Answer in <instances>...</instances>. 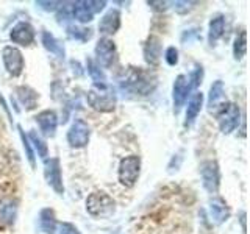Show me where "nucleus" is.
<instances>
[{
  "label": "nucleus",
  "instance_id": "f257e3e1",
  "mask_svg": "<svg viewBox=\"0 0 250 234\" xmlns=\"http://www.w3.org/2000/svg\"><path fill=\"white\" fill-rule=\"evenodd\" d=\"M88 103L100 113H111L116 108V92L106 83H94L88 91Z\"/></svg>",
  "mask_w": 250,
  "mask_h": 234
},
{
  "label": "nucleus",
  "instance_id": "f03ea898",
  "mask_svg": "<svg viewBox=\"0 0 250 234\" xmlns=\"http://www.w3.org/2000/svg\"><path fill=\"white\" fill-rule=\"evenodd\" d=\"M86 211L97 218H108L114 214L116 203L105 192H92L86 200Z\"/></svg>",
  "mask_w": 250,
  "mask_h": 234
},
{
  "label": "nucleus",
  "instance_id": "7ed1b4c3",
  "mask_svg": "<svg viewBox=\"0 0 250 234\" xmlns=\"http://www.w3.org/2000/svg\"><path fill=\"white\" fill-rule=\"evenodd\" d=\"M141 172V159L139 156H127L119 164V183L125 187H133L138 181Z\"/></svg>",
  "mask_w": 250,
  "mask_h": 234
},
{
  "label": "nucleus",
  "instance_id": "20e7f679",
  "mask_svg": "<svg viewBox=\"0 0 250 234\" xmlns=\"http://www.w3.org/2000/svg\"><path fill=\"white\" fill-rule=\"evenodd\" d=\"M44 176L45 181L58 195L64 194V186H62L61 176V166L58 158H45L44 159Z\"/></svg>",
  "mask_w": 250,
  "mask_h": 234
},
{
  "label": "nucleus",
  "instance_id": "39448f33",
  "mask_svg": "<svg viewBox=\"0 0 250 234\" xmlns=\"http://www.w3.org/2000/svg\"><path fill=\"white\" fill-rule=\"evenodd\" d=\"M91 130L83 119H75L67 131V142L72 148H83L88 145Z\"/></svg>",
  "mask_w": 250,
  "mask_h": 234
},
{
  "label": "nucleus",
  "instance_id": "423d86ee",
  "mask_svg": "<svg viewBox=\"0 0 250 234\" xmlns=\"http://www.w3.org/2000/svg\"><path fill=\"white\" fill-rule=\"evenodd\" d=\"M2 59H3V66L6 69V72L13 75V77H19L23 70V57L22 52L18 47L13 45H6L2 50Z\"/></svg>",
  "mask_w": 250,
  "mask_h": 234
},
{
  "label": "nucleus",
  "instance_id": "0eeeda50",
  "mask_svg": "<svg viewBox=\"0 0 250 234\" xmlns=\"http://www.w3.org/2000/svg\"><path fill=\"white\" fill-rule=\"evenodd\" d=\"M222 106V111L219 114V127H221V131L224 135H229L239 125L241 111L236 103H225Z\"/></svg>",
  "mask_w": 250,
  "mask_h": 234
},
{
  "label": "nucleus",
  "instance_id": "6e6552de",
  "mask_svg": "<svg viewBox=\"0 0 250 234\" xmlns=\"http://www.w3.org/2000/svg\"><path fill=\"white\" fill-rule=\"evenodd\" d=\"M200 174H202V181L203 187L211 192L216 194L221 184V174H219V166L214 161H205L200 166Z\"/></svg>",
  "mask_w": 250,
  "mask_h": 234
},
{
  "label": "nucleus",
  "instance_id": "1a4fd4ad",
  "mask_svg": "<svg viewBox=\"0 0 250 234\" xmlns=\"http://www.w3.org/2000/svg\"><path fill=\"white\" fill-rule=\"evenodd\" d=\"M96 58L99 66L102 67H109L113 64L116 58V45L111 39L108 38H100L96 45Z\"/></svg>",
  "mask_w": 250,
  "mask_h": 234
},
{
  "label": "nucleus",
  "instance_id": "9d476101",
  "mask_svg": "<svg viewBox=\"0 0 250 234\" xmlns=\"http://www.w3.org/2000/svg\"><path fill=\"white\" fill-rule=\"evenodd\" d=\"M189 78L186 75H178L174 81V88H172V100H174V109L175 113H178L182 106L185 105V101L188 98V94H189Z\"/></svg>",
  "mask_w": 250,
  "mask_h": 234
},
{
  "label": "nucleus",
  "instance_id": "9b49d317",
  "mask_svg": "<svg viewBox=\"0 0 250 234\" xmlns=\"http://www.w3.org/2000/svg\"><path fill=\"white\" fill-rule=\"evenodd\" d=\"M10 39L14 44L30 45L35 41V28L28 22H18L10 31Z\"/></svg>",
  "mask_w": 250,
  "mask_h": 234
},
{
  "label": "nucleus",
  "instance_id": "f8f14e48",
  "mask_svg": "<svg viewBox=\"0 0 250 234\" xmlns=\"http://www.w3.org/2000/svg\"><path fill=\"white\" fill-rule=\"evenodd\" d=\"M121 27V13L119 10H109L104 14V18L99 22V31L100 35L108 36L114 35Z\"/></svg>",
  "mask_w": 250,
  "mask_h": 234
},
{
  "label": "nucleus",
  "instance_id": "ddd939ff",
  "mask_svg": "<svg viewBox=\"0 0 250 234\" xmlns=\"http://www.w3.org/2000/svg\"><path fill=\"white\" fill-rule=\"evenodd\" d=\"M35 119H36V122L39 125V130H41L44 136H47V137L55 136V131H57V125H58V117L53 111L45 109V111L39 113Z\"/></svg>",
  "mask_w": 250,
  "mask_h": 234
},
{
  "label": "nucleus",
  "instance_id": "4468645a",
  "mask_svg": "<svg viewBox=\"0 0 250 234\" xmlns=\"http://www.w3.org/2000/svg\"><path fill=\"white\" fill-rule=\"evenodd\" d=\"M209 214L213 217V220L221 225L229 220L230 217V208L227 205V201L221 197H214L209 200Z\"/></svg>",
  "mask_w": 250,
  "mask_h": 234
},
{
  "label": "nucleus",
  "instance_id": "2eb2a0df",
  "mask_svg": "<svg viewBox=\"0 0 250 234\" xmlns=\"http://www.w3.org/2000/svg\"><path fill=\"white\" fill-rule=\"evenodd\" d=\"M144 58L150 66H156L161 58V39L150 36L144 45Z\"/></svg>",
  "mask_w": 250,
  "mask_h": 234
},
{
  "label": "nucleus",
  "instance_id": "dca6fc26",
  "mask_svg": "<svg viewBox=\"0 0 250 234\" xmlns=\"http://www.w3.org/2000/svg\"><path fill=\"white\" fill-rule=\"evenodd\" d=\"M202 105H203V94L202 92H195L194 96L189 98V103H188L185 127H191V125L195 122L197 116L200 114Z\"/></svg>",
  "mask_w": 250,
  "mask_h": 234
},
{
  "label": "nucleus",
  "instance_id": "f3484780",
  "mask_svg": "<svg viewBox=\"0 0 250 234\" xmlns=\"http://www.w3.org/2000/svg\"><path fill=\"white\" fill-rule=\"evenodd\" d=\"M127 86L133 91V92H139V94H146L148 91H152L153 89V86H150V80L146 77V74L143 72H136V74H133L130 78H128V81H127Z\"/></svg>",
  "mask_w": 250,
  "mask_h": 234
},
{
  "label": "nucleus",
  "instance_id": "a211bd4d",
  "mask_svg": "<svg viewBox=\"0 0 250 234\" xmlns=\"http://www.w3.org/2000/svg\"><path fill=\"white\" fill-rule=\"evenodd\" d=\"M16 214H18V206L11 200L0 201V223L11 226L16 220Z\"/></svg>",
  "mask_w": 250,
  "mask_h": 234
},
{
  "label": "nucleus",
  "instance_id": "6ab92c4d",
  "mask_svg": "<svg viewBox=\"0 0 250 234\" xmlns=\"http://www.w3.org/2000/svg\"><path fill=\"white\" fill-rule=\"evenodd\" d=\"M225 30V19L224 16H216L209 20V28H208V42L214 45L219 39L222 38Z\"/></svg>",
  "mask_w": 250,
  "mask_h": 234
},
{
  "label": "nucleus",
  "instance_id": "aec40b11",
  "mask_svg": "<svg viewBox=\"0 0 250 234\" xmlns=\"http://www.w3.org/2000/svg\"><path fill=\"white\" fill-rule=\"evenodd\" d=\"M42 45L45 47V50H49L50 53H53L55 57L58 58H64V47L60 44V41L55 38L49 31H42Z\"/></svg>",
  "mask_w": 250,
  "mask_h": 234
},
{
  "label": "nucleus",
  "instance_id": "412c9836",
  "mask_svg": "<svg viewBox=\"0 0 250 234\" xmlns=\"http://www.w3.org/2000/svg\"><path fill=\"white\" fill-rule=\"evenodd\" d=\"M72 16L78 20V22H82V23H88L92 20V10H91V6H89V2H75L72 3Z\"/></svg>",
  "mask_w": 250,
  "mask_h": 234
},
{
  "label": "nucleus",
  "instance_id": "4be33fe9",
  "mask_svg": "<svg viewBox=\"0 0 250 234\" xmlns=\"http://www.w3.org/2000/svg\"><path fill=\"white\" fill-rule=\"evenodd\" d=\"M224 83L221 80L214 81L213 84H211L209 88V96H208V108L209 111H213V109L217 106V103L224 98Z\"/></svg>",
  "mask_w": 250,
  "mask_h": 234
},
{
  "label": "nucleus",
  "instance_id": "5701e85b",
  "mask_svg": "<svg viewBox=\"0 0 250 234\" xmlns=\"http://www.w3.org/2000/svg\"><path fill=\"white\" fill-rule=\"evenodd\" d=\"M18 97L21 100V103L27 109H33L36 106L38 94L33 89L27 88V86H21V88H18Z\"/></svg>",
  "mask_w": 250,
  "mask_h": 234
},
{
  "label": "nucleus",
  "instance_id": "b1692460",
  "mask_svg": "<svg viewBox=\"0 0 250 234\" xmlns=\"http://www.w3.org/2000/svg\"><path fill=\"white\" fill-rule=\"evenodd\" d=\"M27 137L30 140V144H33V147H35V150L38 152V155L41 156L42 159H45L47 156H49V147H47L45 140L38 135V131L36 130H30Z\"/></svg>",
  "mask_w": 250,
  "mask_h": 234
},
{
  "label": "nucleus",
  "instance_id": "393cba45",
  "mask_svg": "<svg viewBox=\"0 0 250 234\" xmlns=\"http://www.w3.org/2000/svg\"><path fill=\"white\" fill-rule=\"evenodd\" d=\"M39 223H41V228L44 233L52 234L55 230V225H57V220H55V214L52 209H42L41 214H39Z\"/></svg>",
  "mask_w": 250,
  "mask_h": 234
},
{
  "label": "nucleus",
  "instance_id": "a878e982",
  "mask_svg": "<svg viewBox=\"0 0 250 234\" xmlns=\"http://www.w3.org/2000/svg\"><path fill=\"white\" fill-rule=\"evenodd\" d=\"M246 52H247V36H246V30H241L236 39H234V44H233L234 59H242Z\"/></svg>",
  "mask_w": 250,
  "mask_h": 234
},
{
  "label": "nucleus",
  "instance_id": "bb28decb",
  "mask_svg": "<svg viewBox=\"0 0 250 234\" xmlns=\"http://www.w3.org/2000/svg\"><path fill=\"white\" fill-rule=\"evenodd\" d=\"M86 69H88V74H89V77L94 80V83H105L106 81L105 74L102 72L100 66L94 59L89 58L88 61H86Z\"/></svg>",
  "mask_w": 250,
  "mask_h": 234
},
{
  "label": "nucleus",
  "instance_id": "cd10ccee",
  "mask_svg": "<svg viewBox=\"0 0 250 234\" xmlns=\"http://www.w3.org/2000/svg\"><path fill=\"white\" fill-rule=\"evenodd\" d=\"M67 36L70 39H75V41H88V39H91L92 33L89 28L70 25V27H67Z\"/></svg>",
  "mask_w": 250,
  "mask_h": 234
},
{
  "label": "nucleus",
  "instance_id": "c85d7f7f",
  "mask_svg": "<svg viewBox=\"0 0 250 234\" xmlns=\"http://www.w3.org/2000/svg\"><path fill=\"white\" fill-rule=\"evenodd\" d=\"M52 234H80L77 226H74L72 223H67V222H61L55 225V230Z\"/></svg>",
  "mask_w": 250,
  "mask_h": 234
},
{
  "label": "nucleus",
  "instance_id": "c756f323",
  "mask_svg": "<svg viewBox=\"0 0 250 234\" xmlns=\"http://www.w3.org/2000/svg\"><path fill=\"white\" fill-rule=\"evenodd\" d=\"M19 135H21V140H22V144H23V148H25V152H27V158H28V161H30V164H31V167H35V153H33V150H31V144H30V140H28V137L25 136V133H23V130H22V127L19 125Z\"/></svg>",
  "mask_w": 250,
  "mask_h": 234
},
{
  "label": "nucleus",
  "instance_id": "7c9ffc66",
  "mask_svg": "<svg viewBox=\"0 0 250 234\" xmlns=\"http://www.w3.org/2000/svg\"><path fill=\"white\" fill-rule=\"evenodd\" d=\"M164 59L169 66H177L178 62V50L175 47H167L166 49V53H164Z\"/></svg>",
  "mask_w": 250,
  "mask_h": 234
},
{
  "label": "nucleus",
  "instance_id": "2f4dec72",
  "mask_svg": "<svg viewBox=\"0 0 250 234\" xmlns=\"http://www.w3.org/2000/svg\"><path fill=\"white\" fill-rule=\"evenodd\" d=\"M38 6H41L45 11H55L58 8V5H61V2H36Z\"/></svg>",
  "mask_w": 250,
  "mask_h": 234
},
{
  "label": "nucleus",
  "instance_id": "473e14b6",
  "mask_svg": "<svg viewBox=\"0 0 250 234\" xmlns=\"http://www.w3.org/2000/svg\"><path fill=\"white\" fill-rule=\"evenodd\" d=\"M174 5V8L178 11V13H186V11H189L191 10V2H174L172 3Z\"/></svg>",
  "mask_w": 250,
  "mask_h": 234
},
{
  "label": "nucleus",
  "instance_id": "72a5a7b5",
  "mask_svg": "<svg viewBox=\"0 0 250 234\" xmlns=\"http://www.w3.org/2000/svg\"><path fill=\"white\" fill-rule=\"evenodd\" d=\"M105 5H106V2H89L92 13H100L105 8Z\"/></svg>",
  "mask_w": 250,
  "mask_h": 234
}]
</instances>
